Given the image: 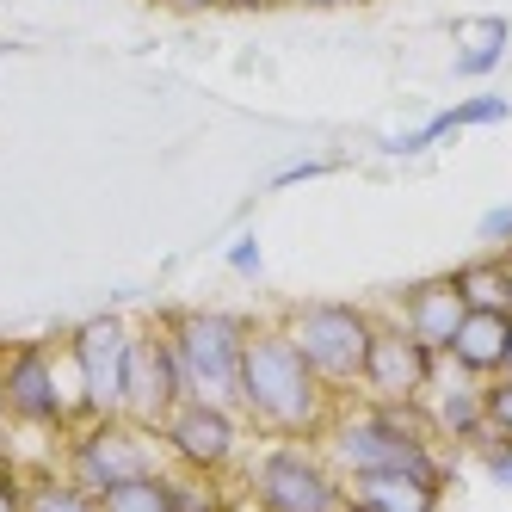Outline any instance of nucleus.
Segmentation results:
<instances>
[{
	"mask_svg": "<svg viewBox=\"0 0 512 512\" xmlns=\"http://www.w3.org/2000/svg\"><path fill=\"white\" fill-rule=\"evenodd\" d=\"M334 389H327L309 358L290 346L278 321H253L247 334V364H241V420L260 438H315L334 426Z\"/></svg>",
	"mask_w": 512,
	"mask_h": 512,
	"instance_id": "nucleus-1",
	"label": "nucleus"
},
{
	"mask_svg": "<svg viewBox=\"0 0 512 512\" xmlns=\"http://www.w3.org/2000/svg\"><path fill=\"white\" fill-rule=\"evenodd\" d=\"M161 327L179 352L186 401H216V408L241 414V364H247L253 321L235 309H167Z\"/></svg>",
	"mask_w": 512,
	"mask_h": 512,
	"instance_id": "nucleus-2",
	"label": "nucleus"
},
{
	"mask_svg": "<svg viewBox=\"0 0 512 512\" xmlns=\"http://www.w3.org/2000/svg\"><path fill=\"white\" fill-rule=\"evenodd\" d=\"M321 457L334 463L346 482H364V475H383V469H414V475H432V482H445V463H438V445L426 438H408L383 401H346L334 414V426L321 432Z\"/></svg>",
	"mask_w": 512,
	"mask_h": 512,
	"instance_id": "nucleus-3",
	"label": "nucleus"
},
{
	"mask_svg": "<svg viewBox=\"0 0 512 512\" xmlns=\"http://www.w3.org/2000/svg\"><path fill=\"white\" fill-rule=\"evenodd\" d=\"M278 327L334 395L364 389V358H371V340H377V315H364L358 303H327L321 297V303H290L278 315Z\"/></svg>",
	"mask_w": 512,
	"mask_h": 512,
	"instance_id": "nucleus-4",
	"label": "nucleus"
},
{
	"mask_svg": "<svg viewBox=\"0 0 512 512\" xmlns=\"http://www.w3.org/2000/svg\"><path fill=\"white\" fill-rule=\"evenodd\" d=\"M253 512H346V475L303 438H266V451L247 463Z\"/></svg>",
	"mask_w": 512,
	"mask_h": 512,
	"instance_id": "nucleus-5",
	"label": "nucleus"
},
{
	"mask_svg": "<svg viewBox=\"0 0 512 512\" xmlns=\"http://www.w3.org/2000/svg\"><path fill=\"white\" fill-rule=\"evenodd\" d=\"M161 463H167L161 432L136 426V420H124V414L68 426V445H62V469L75 475L81 488H93V494L118 488V482H136V475H155Z\"/></svg>",
	"mask_w": 512,
	"mask_h": 512,
	"instance_id": "nucleus-6",
	"label": "nucleus"
},
{
	"mask_svg": "<svg viewBox=\"0 0 512 512\" xmlns=\"http://www.w3.org/2000/svg\"><path fill=\"white\" fill-rule=\"evenodd\" d=\"M130 340L136 327L118 315V309H99L87 321L68 327V358L81 371V389H87V420H105V414H124V371H130Z\"/></svg>",
	"mask_w": 512,
	"mask_h": 512,
	"instance_id": "nucleus-7",
	"label": "nucleus"
},
{
	"mask_svg": "<svg viewBox=\"0 0 512 512\" xmlns=\"http://www.w3.org/2000/svg\"><path fill=\"white\" fill-rule=\"evenodd\" d=\"M161 445L186 475L216 482V475H229L241 463V414L216 408V401H179L161 426Z\"/></svg>",
	"mask_w": 512,
	"mask_h": 512,
	"instance_id": "nucleus-8",
	"label": "nucleus"
},
{
	"mask_svg": "<svg viewBox=\"0 0 512 512\" xmlns=\"http://www.w3.org/2000/svg\"><path fill=\"white\" fill-rule=\"evenodd\" d=\"M186 401V377H179V352L167 340V327L161 315L149 327H136V340H130V371H124V420L136 426H149L161 432L167 414Z\"/></svg>",
	"mask_w": 512,
	"mask_h": 512,
	"instance_id": "nucleus-9",
	"label": "nucleus"
},
{
	"mask_svg": "<svg viewBox=\"0 0 512 512\" xmlns=\"http://www.w3.org/2000/svg\"><path fill=\"white\" fill-rule=\"evenodd\" d=\"M56 352L62 340H25L0 352V377H7V408L31 432H68V401L56 377Z\"/></svg>",
	"mask_w": 512,
	"mask_h": 512,
	"instance_id": "nucleus-10",
	"label": "nucleus"
},
{
	"mask_svg": "<svg viewBox=\"0 0 512 512\" xmlns=\"http://www.w3.org/2000/svg\"><path fill=\"white\" fill-rule=\"evenodd\" d=\"M438 352H426L401 321H377V340H371V358H364V389L371 401H420L438 377Z\"/></svg>",
	"mask_w": 512,
	"mask_h": 512,
	"instance_id": "nucleus-11",
	"label": "nucleus"
},
{
	"mask_svg": "<svg viewBox=\"0 0 512 512\" xmlns=\"http://www.w3.org/2000/svg\"><path fill=\"white\" fill-rule=\"evenodd\" d=\"M395 321L408 327V334H414L426 352L445 358V352H451V340H457V327L469 321V303H463V290L451 284V272H445V278H420V284L401 290Z\"/></svg>",
	"mask_w": 512,
	"mask_h": 512,
	"instance_id": "nucleus-12",
	"label": "nucleus"
},
{
	"mask_svg": "<svg viewBox=\"0 0 512 512\" xmlns=\"http://www.w3.org/2000/svg\"><path fill=\"white\" fill-rule=\"evenodd\" d=\"M426 414H432V432L438 445H488V408H482V383L463 377L457 364H438L432 389L420 395Z\"/></svg>",
	"mask_w": 512,
	"mask_h": 512,
	"instance_id": "nucleus-13",
	"label": "nucleus"
},
{
	"mask_svg": "<svg viewBox=\"0 0 512 512\" xmlns=\"http://www.w3.org/2000/svg\"><path fill=\"white\" fill-rule=\"evenodd\" d=\"M445 364H457V371L475 377V383L506 377L512 371V315L506 309H469V321L457 327Z\"/></svg>",
	"mask_w": 512,
	"mask_h": 512,
	"instance_id": "nucleus-14",
	"label": "nucleus"
},
{
	"mask_svg": "<svg viewBox=\"0 0 512 512\" xmlns=\"http://www.w3.org/2000/svg\"><path fill=\"white\" fill-rule=\"evenodd\" d=\"M358 506L371 512H438V488L432 475H414V469H383V475H364V482H346Z\"/></svg>",
	"mask_w": 512,
	"mask_h": 512,
	"instance_id": "nucleus-15",
	"label": "nucleus"
},
{
	"mask_svg": "<svg viewBox=\"0 0 512 512\" xmlns=\"http://www.w3.org/2000/svg\"><path fill=\"white\" fill-rule=\"evenodd\" d=\"M192 506V482L155 469V475H136V482H118L99 494V512H186Z\"/></svg>",
	"mask_w": 512,
	"mask_h": 512,
	"instance_id": "nucleus-16",
	"label": "nucleus"
},
{
	"mask_svg": "<svg viewBox=\"0 0 512 512\" xmlns=\"http://www.w3.org/2000/svg\"><path fill=\"white\" fill-rule=\"evenodd\" d=\"M451 284L463 290L469 309H506L512 315V253H500V247L475 253V260H463L451 272Z\"/></svg>",
	"mask_w": 512,
	"mask_h": 512,
	"instance_id": "nucleus-17",
	"label": "nucleus"
},
{
	"mask_svg": "<svg viewBox=\"0 0 512 512\" xmlns=\"http://www.w3.org/2000/svg\"><path fill=\"white\" fill-rule=\"evenodd\" d=\"M25 512H99V494L81 488L68 469H56V475H31V482H25Z\"/></svg>",
	"mask_w": 512,
	"mask_h": 512,
	"instance_id": "nucleus-18",
	"label": "nucleus"
},
{
	"mask_svg": "<svg viewBox=\"0 0 512 512\" xmlns=\"http://www.w3.org/2000/svg\"><path fill=\"white\" fill-rule=\"evenodd\" d=\"M463 130V118H457V105H445V112H432L420 130H408V136H389L383 142V155H426V149H438L445 136H457Z\"/></svg>",
	"mask_w": 512,
	"mask_h": 512,
	"instance_id": "nucleus-19",
	"label": "nucleus"
},
{
	"mask_svg": "<svg viewBox=\"0 0 512 512\" xmlns=\"http://www.w3.org/2000/svg\"><path fill=\"white\" fill-rule=\"evenodd\" d=\"M457 118H463V130H494V124L512 118V99L494 93V87H482V93H469V99L457 105Z\"/></svg>",
	"mask_w": 512,
	"mask_h": 512,
	"instance_id": "nucleus-20",
	"label": "nucleus"
},
{
	"mask_svg": "<svg viewBox=\"0 0 512 512\" xmlns=\"http://www.w3.org/2000/svg\"><path fill=\"white\" fill-rule=\"evenodd\" d=\"M482 408H488V438H512V371L482 383Z\"/></svg>",
	"mask_w": 512,
	"mask_h": 512,
	"instance_id": "nucleus-21",
	"label": "nucleus"
},
{
	"mask_svg": "<svg viewBox=\"0 0 512 512\" xmlns=\"http://www.w3.org/2000/svg\"><path fill=\"white\" fill-rule=\"evenodd\" d=\"M475 241L482 247H500V253H512V204H494L482 223H475Z\"/></svg>",
	"mask_w": 512,
	"mask_h": 512,
	"instance_id": "nucleus-22",
	"label": "nucleus"
},
{
	"mask_svg": "<svg viewBox=\"0 0 512 512\" xmlns=\"http://www.w3.org/2000/svg\"><path fill=\"white\" fill-rule=\"evenodd\" d=\"M482 469H488V482L512 494V438H488L482 445Z\"/></svg>",
	"mask_w": 512,
	"mask_h": 512,
	"instance_id": "nucleus-23",
	"label": "nucleus"
},
{
	"mask_svg": "<svg viewBox=\"0 0 512 512\" xmlns=\"http://www.w3.org/2000/svg\"><path fill=\"white\" fill-rule=\"evenodd\" d=\"M327 167H334V155H309V161H290V167H278L272 173V186L284 192V186H303V179H321Z\"/></svg>",
	"mask_w": 512,
	"mask_h": 512,
	"instance_id": "nucleus-24",
	"label": "nucleus"
},
{
	"mask_svg": "<svg viewBox=\"0 0 512 512\" xmlns=\"http://www.w3.org/2000/svg\"><path fill=\"white\" fill-rule=\"evenodd\" d=\"M229 266H235L241 278H260V266H266V260H260V241H253V235H235V241H229Z\"/></svg>",
	"mask_w": 512,
	"mask_h": 512,
	"instance_id": "nucleus-25",
	"label": "nucleus"
},
{
	"mask_svg": "<svg viewBox=\"0 0 512 512\" xmlns=\"http://www.w3.org/2000/svg\"><path fill=\"white\" fill-rule=\"evenodd\" d=\"M0 512H25V482L0 463Z\"/></svg>",
	"mask_w": 512,
	"mask_h": 512,
	"instance_id": "nucleus-26",
	"label": "nucleus"
},
{
	"mask_svg": "<svg viewBox=\"0 0 512 512\" xmlns=\"http://www.w3.org/2000/svg\"><path fill=\"white\" fill-rule=\"evenodd\" d=\"M155 7H167V13H210V7H223V0H155Z\"/></svg>",
	"mask_w": 512,
	"mask_h": 512,
	"instance_id": "nucleus-27",
	"label": "nucleus"
},
{
	"mask_svg": "<svg viewBox=\"0 0 512 512\" xmlns=\"http://www.w3.org/2000/svg\"><path fill=\"white\" fill-rule=\"evenodd\" d=\"M186 512H229V506H216V500H210L204 488H192V506H186Z\"/></svg>",
	"mask_w": 512,
	"mask_h": 512,
	"instance_id": "nucleus-28",
	"label": "nucleus"
},
{
	"mask_svg": "<svg viewBox=\"0 0 512 512\" xmlns=\"http://www.w3.org/2000/svg\"><path fill=\"white\" fill-rule=\"evenodd\" d=\"M13 426V408H7V377H0V432Z\"/></svg>",
	"mask_w": 512,
	"mask_h": 512,
	"instance_id": "nucleus-29",
	"label": "nucleus"
},
{
	"mask_svg": "<svg viewBox=\"0 0 512 512\" xmlns=\"http://www.w3.org/2000/svg\"><path fill=\"white\" fill-rule=\"evenodd\" d=\"M297 7H352V0H297Z\"/></svg>",
	"mask_w": 512,
	"mask_h": 512,
	"instance_id": "nucleus-30",
	"label": "nucleus"
},
{
	"mask_svg": "<svg viewBox=\"0 0 512 512\" xmlns=\"http://www.w3.org/2000/svg\"><path fill=\"white\" fill-rule=\"evenodd\" d=\"M346 512H371V506H358V500H346Z\"/></svg>",
	"mask_w": 512,
	"mask_h": 512,
	"instance_id": "nucleus-31",
	"label": "nucleus"
}]
</instances>
